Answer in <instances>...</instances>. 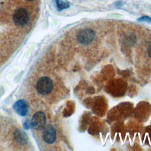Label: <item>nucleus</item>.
<instances>
[{"instance_id":"1","label":"nucleus","mask_w":151,"mask_h":151,"mask_svg":"<svg viewBox=\"0 0 151 151\" xmlns=\"http://www.w3.org/2000/svg\"><path fill=\"white\" fill-rule=\"evenodd\" d=\"M14 24L19 27L27 25L30 21L29 12L24 8H18L14 11L12 16Z\"/></svg>"},{"instance_id":"2","label":"nucleus","mask_w":151,"mask_h":151,"mask_svg":"<svg viewBox=\"0 0 151 151\" xmlns=\"http://www.w3.org/2000/svg\"><path fill=\"white\" fill-rule=\"evenodd\" d=\"M53 82L52 80L47 76L42 77L38 79L36 84L37 91L41 95L50 94L53 89Z\"/></svg>"},{"instance_id":"3","label":"nucleus","mask_w":151,"mask_h":151,"mask_svg":"<svg viewBox=\"0 0 151 151\" xmlns=\"http://www.w3.org/2000/svg\"><path fill=\"white\" fill-rule=\"evenodd\" d=\"M96 37L95 32L90 28L81 29L77 35V40L81 44L87 45L93 41Z\"/></svg>"},{"instance_id":"4","label":"nucleus","mask_w":151,"mask_h":151,"mask_svg":"<svg viewBox=\"0 0 151 151\" xmlns=\"http://www.w3.org/2000/svg\"><path fill=\"white\" fill-rule=\"evenodd\" d=\"M46 124V116L45 114L42 111L36 112L32 116L31 125V126L37 130H42Z\"/></svg>"},{"instance_id":"5","label":"nucleus","mask_w":151,"mask_h":151,"mask_svg":"<svg viewBox=\"0 0 151 151\" xmlns=\"http://www.w3.org/2000/svg\"><path fill=\"white\" fill-rule=\"evenodd\" d=\"M42 132V137L44 141L48 144L53 143L56 140V130L51 124L45 126Z\"/></svg>"},{"instance_id":"6","label":"nucleus","mask_w":151,"mask_h":151,"mask_svg":"<svg viewBox=\"0 0 151 151\" xmlns=\"http://www.w3.org/2000/svg\"><path fill=\"white\" fill-rule=\"evenodd\" d=\"M13 109L19 115L25 116L28 112V104L25 100L21 99L14 104Z\"/></svg>"},{"instance_id":"7","label":"nucleus","mask_w":151,"mask_h":151,"mask_svg":"<svg viewBox=\"0 0 151 151\" xmlns=\"http://www.w3.org/2000/svg\"><path fill=\"white\" fill-rule=\"evenodd\" d=\"M15 140L20 145H25L27 141L28 138L27 134L21 130L17 129L14 133Z\"/></svg>"},{"instance_id":"8","label":"nucleus","mask_w":151,"mask_h":151,"mask_svg":"<svg viewBox=\"0 0 151 151\" xmlns=\"http://www.w3.org/2000/svg\"><path fill=\"white\" fill-rule=\"evenodd\" d=\"M57 9L59 11H61L64 9H66L69 8V4L65 2H63L61 0H55Z\"/></svg>"},{"instance_id":"9","label":"nucleus","mask_w":151,"mask_h":151,"mask_svg":"<svg viewBox=\"0 0 151 151\" xmlns=\"http://www.w3.org/2000/svg\"><path fill=\"white\" fill-rule=\"evenodd\" d=\"M138 21H143V22H147L148 23H151V18L147 16H143L140 17V18L138 19Z\"/></svg>"},{"instance_id":"10","label":"nucleus","mask_w":151,"mask_h":151,"mask_svg":"<svg viewBox=\"0 0 151 151\" xmlns=\"http://www.w3.org/2000/svg\"><path fill=\"white\" fill-rule=\"evenodd\" d=\"M147 55L151 58V45H150L147 49Z\"/></svg>"},{"instance_id":"11","label":"nucleus","mask_w":151,"mask_h":151,"mask_svg":"<svg viewBox=\"0 0 151 151\" xmlns=\"http://www.w3.org/2000/svg\"><path fill=\"white\" fill-rule=\"evenodd\" d=\"M27 1H34V0H27Z\"/></svg>"}]
</instances>
